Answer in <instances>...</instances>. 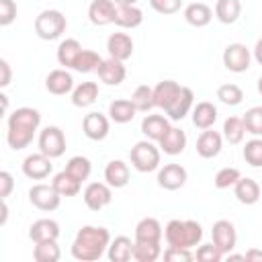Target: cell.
Segmentation results:
<instances>
[{"label": "cell", "instance_id": "1", "mask_svg": "<svg viewBox=\"0 0 262 262\" xmlns=\"http://www.w3.org/2000/svg\"><path fill=\"white\" fill-rule=\"evenodd\" d=\"M111 242V233L104 227H94L86 225L78 231L74 244H72V256L82 262H92L98 260L104 252V248Z\"/></svg>", "mask_w": 262, "mask_h": 262}, {"label": "cell", "instance_id": "2", "mask_svg": "<svg viewBox=\"0 0 262 262\" xmlns=\"http://www.w3.org/2000/svg\"><path fill=\"white\" fill-rule=\"evenodd\" d=\"M203 237V229L201 223H196L194 219H172L166 225V242L168 246H178V248H192L201 242Z\"/></svg>", "mask_w": 262, "mask_h": 262}, {"label": "cell", "instance_id": "3", "mask_svg": "<svg viewBox=\"0 0 262 262\" xmlns=\"http://www.w3.org/2000/svg\"><path fill=\"white\" fill-rule=\"evenodd\" d=\"M66 31V16L55 10V8H49V10H43L37 18H35V33L45 39V41H51V39H57L61 33Z\"/></svg>", "mask_w": 262, "mask_h": 262}, {"label": "cell", "instance_id": "4", "mask_svg": "<svg viewBox=\"0 0 262 262\" xmlns=\"http://www.w3.org/2000/svg\"><path fill=\"white\" fill-rule=\"evenodd\" d=\"M131 164L139 172H151L160 164V149L151 141H137L131 147Z\"/></svg>", "mask_w": 262, "mask_h": 262}, {"label": "cell", "instance_id": "5", "mask_svg": "<svg viewBox=\"0 0 262 262\" xmlns=\"http://www.w3.org/2000/svg\"><path fill=\"white\" fill-rule=\"evenodd\" d=\"M61 194L55 190L53 184H35L29 190V201L39 209V211H53L59 207Z\"/></svg>", "mask_w": 262, "mask_h": 262}, {"label": "cell", "instance_id": "6", "mask_svg": "<svg viewBox=\"0 0 262 262\" xmlns=\"http://www.w3.org/2000/svg\"><path fill=\"white\" fill-rule=\"evenodd\" d=\"M39 149L49 158H59L66 151V137L59 127H45L39 135Z\"/></svg>", "mask_w": 262, "mask_h": 262}, {"label": "cell", "instance_id": "7", "mask_svg": "<svg viewBox=\"0 0 262 262\" xmlns=\"http://www.w3.org/2000/svg\"><path fill=\"white\" fill-rule=\"evenodd\" d=\"M211 235H213V244L223 252V254H229L233 248H235V227L231 221L227 219H219L213 223V229H211Z\"/></svg>", "mask_w": 262, "mask_h": 262}, {"label": "cell", "instance_id": "8", "mask_svg": "<svg viewBox=\"0 0 262 262\" xmlns=\"http://www.w3.org/2000/svg\"><path fill=\"white\" fill-rule=\"evenodd\" d=\"M223 66L231 72H246L250 68V49L242 43H231L223 51Z\"/></svg>", "mask_w": 262, "mask_h": 262}, {"label": "cell", "instance_id": "9", "mask_svg": "<svg viewBox=\"0 0 262 262\" xmlns=\"http://www.w3.org/2000/svg\"><path fill=\"white\" fill-rule=\"evenodd\" d=\"M51 170H53L51 158L45 156L43 151L31 154V156H27L25 162H23V172H25L29 178H33V180H43V178H47V176L51 174Z\"/></svg>", "mask_w": 262, "mask_h": 262}, {"label": "cell", "instance_id": "10", "mask_svg": "<svg viewBox=\"0 0 262 262\" xmlns=\"http://www.w3.org/2000/svg\"><path fill=\"white\" fill-rule=\"evenodd\" d=\"M111 188L104 182H90L84 188V203L90 211H100L111 203Z\"/></svg>", "mask_w": 262, "mask_h": 262}, {"label": "cell", "instance_id": "11", "mask_svg": "<svg viewBox=\"0 0 262 262\" xmlns=\"http://www.w3.org/2000/svg\"><path fill=\"white\" fill-rule=\"evenodd\" d=\"M115 16H117V4L113 0H92L88 6V18L98 27L115 23Z\"/></svg>", "mask_w": 262, "mask_h": 262}, {"label": "cell", "instance_id": "12", "mask_svg": "<svg viewBox=\"0 0 262 262\" xmlns=\"http://www.w3.org/2000/svg\"><path fill=\"white\" fill-rule=\"evenodd\" d=\"M186 182V170L180 164H166L158 172V184L166 190H178Z\"/></svg>", "mask_w": 262, "mask_h": 262}, {"label": "cell", "instance_id": "13", "mask_svg": "<svg viewBox=\"0 0 262 262\" xmlns=\"http://www.w3.org/2000/svg\"><path fill=\"white\" fill-rule=\"evenodd\" d=\"M41 123V115L31 108V106H20L16 111H12V115L8 117V127L10 129H27V131H37Z\"/></svg>", "mask_w": 262, "mask_h": 262}, {"label": "cell", "instance_id": "14", "mask_svg": "<svg viewBox=\"0 0 262 262\" xmlns=\"http://www.w3.org/2000/svg\"><path fill=\"white\" fill-rule=\"evenodd\" d=\"M127 76V70L123 66L121 59H115V57H108V59H102L100 66H98V78L108 84V86H117L125 80Z\"/></svg>", "mask_w": 262, "mask_h": 262}, {"label": "cell", "instance_id": "15", "mask_svg": "<svg viewBox=\"0 0 262 262\" xmlns=\"http://www.w3.org/2000/svg\"><path fill=\"white\" fill-rule=\"evenodd\" d=\"M82 129L86 133V137H90L94 141H100L108 133V119L102 113H88L82 121Z\"/></svg>", "mask_w": 262, "mask_h": 262}, {"label": "cell", "instance_id": "16", "mask_svg": "<svg viewBox=\"0 0 262 262\" xmlns=\"http://www.w3.org/2000/svg\"><path fill=\"white\" fill-rule=\"evenodd\" d=\"M221 143H223V137L217 131H211L209 127L196 139V154L201 158H215L221 151Z\"/></svg>", "mask_w": 262, "mask_h": 262}, {"label": "cell", "instance_id": "17", "mask_svg": "<svg viewBox=\"0 0 262 262\" xmlns=\"http://www.w3.org/2000/svg\"><path fill=\"white\" fill-rule=\"evenodd\" d=\"M106 49H108L111 57L125 61L133 53V41H131V37L127 33H113L108 37V41H106Z\"/></svg>", "mask_w": 262, "mask_h": 262}, {"label": "cell", "instance_id": "18", "mask_svg": "<svg viewBox=\"0 0 262 262\" xmlns=\"http://www.w3.org/2000/svg\"><path fill=\"white\" fill-rule=\"evenodd\" d=\"M180 88L182 86L178 82H174V80H162V82H158L154 86V102H156V106H160V108L166 111L174 102V98L178 96Z\"/></svg>", "mask_w": 262, "mask_h": 262}, {"label": "cell", "instance_id": "19", "mask_svg": "<svg viewBox=\"0 0 262 262\" xmlns=\"http://www.w3.org/2000/svg\"><path fill=\"white\" fill-rule=\"evenodd\" d=\"M72 86H74V78L66 70H51L45 78V88L55 96H61V94L70 92Z\"/></svg>", "mask_w": 262, "mask_h": 262}, {"label": "cell", "instance_id": "20", "mask_svg": "<svg viewBox=\"0 0 262 262\" xmlns=\"http://www.w3.org/2000/svg\"><path fill=\"white\" fill-rule=\"evenodd\" d=\"M168 131H170V123L162 115H147L141 121V133L151 141H160Z\"/></svg>", "mask_w": 262, "mask_h": 262}, {"label": "cell", "instance_id": "21", "mask_svg": "<svg viewBox=\"0 0 262 262\" xmlns=\"http://www.w3.org/2000/svg\"><path fill=\"white\" fill-rule=\"evenodd\" d=\"M59 235V225L53 219H37L29 227V237L37 242H47V239H57Z\"/></svg>", "mask_w": 262, "mask_h": 262}, {"label": "cell", "instance_id": "22", "mask_svg": "<svg viewBox=\"0 0 262 262\" xmlns=\"http://www.w3.org/2000/svg\"><path fill=\"white\" fill-rule=\"evenodd\" d=\"M104 180H106V184L113 186V188L125 186V184L129 182V168H127V164L121 162V160L108 162L106 168H104Z\"/></svg>", "mask_w": 262, "mask_h": 262}, {"label": "cell", "instance_id": "23", "mask_svg": "<svg viewBox=\"0 0 262 262\" xmlns=\"http://www.w3.org/2000/svg\"><path fill=\"white\" fill-rule=\"evenodd\" d=\"M192 98H194L192 90H190L188 86H182V88H180V92H178V96L174 98V102L166 108L168 117H170V119H174V121L182 119V117L190 111V106H192Z\"/></svg>", "mask_w": 262, "mask_h": 262}, {"label": "cell", "instance_id": "24", "mask_svg": "<svg viewBox=\"0 0 262 262\" xmlns=\"http://www.w3.org/2000/svg\"><path fill=\"white\" fill-rule=\"evenodd\" d=\"M215 121H217V108H215V104L209 102V100L196 102V106L192 111V123H194V127L209 129V127H213Z\"/></svg>", "mask_w": 262, "mask_h": 262}, {"label": "cell", "instance_id": "25", "mask_svg": "<svg viewBox=\"0 0 262 262\" xmlns=\"http://www.w3.org/2000/svg\"><path fill=\"white\" fill-rule=\"evenodd\" d=\"M160 147L170 156L182 154L186 147V133L180 127H170V131L160 139Z\"/></svg>", "mask_w": 262, "mask_h": 262}, {"label": "cell", "instance_id": "26", "mask_svg": "<svg viewBox=\"0 0 262 262\" xmlns=\"http://www.w3.org/2000/svg\"><path fill=\"white\" fill-rule=\"evenodd\" d=\"M233 186H235L233 192H235L237 201L244 203V205H254L260 199V186L254 178H242L239 176V180Z\"/></svg>", "mask_w": 262, "mask_h": 262}, {"label": "cell", "instance_id": "27", "mask_svg": "<svg viewBox=\"0 0 262 262\" xmlns=\"http://www.w3.org/2000/svg\"><path fill=\"white\" fill-rule=\"evenodd\" d=\"M137 242H160L162 239V225L154 217H143L135 227Z\"/></svg>", "mask_w": 262, "mask_h": 262}, {"label": "cell", "instance_id": "28", "mask_svg": "<svg viewBox=\"0 0 262 262\" xmlns=\"http://www.w3.org/2000/svg\"><path fill=\"white\" fill-rule=\"evenodd\" d=\"M141 20H143V12L135 4H121V6H117L115 25H119L123 29H133V27L141 25Z\"/></svg>", "mask_w": 262, "mask_h": 262}, {"label": "cell", "instance_id": "29", "mask_svg": "<svg viewBox=\"0 0 262 262\" xmlns=\"http://www.w3.org/2000/svg\"><path fill=\"white\" fill-rule=\"evenodd\" d=\"M211 16H213V12H211V8L205 2H192V4H188L184 8V18L192 27H205V25H209Z\"/></svg>", "mask_w": 262, "mask_h": 262}, {"label": "cell", "instance_id": "30", "mask_svg": "<svg viewBox=\"0 0 262 262\" xmlns=\"http://www.w3.org/2000/svg\"><path fill=\"white\" fill-rule=\"evenodd\" d=\"M133 256V242L127 235H119L108 246V260L111 262H127Z\"/></svg>", "mask_w": 262, "mask_h": 262}, {"label": "cell", "instance_id": "31", "mask_svg": "<svg viewBox=\"0 0 262 262\" xmlns=\"http://www.w3.org/2000/svg\"><path fill=\"white\" fill-rule=\"evenodd\" d=\"M135 111H137L135 104L131 100H127V98H117L108 106V115H111V119L115 123H129L135 117Z\"/></svg>", "mask_w": 262, "mask_h": 262}, {"label": "cell", "instance_id": "32", "mask_svg": "<svg viewBox=\"0 0 262 262\" xmlns=\"http://www.w3.org/2000/svg\"><path fill=\"white\" fill-rule=\"evenodd\" d=\"M98 98V86L96 82H82L72 92V102L76 106H90Z\"/></svg>", "mask_w": 262, "mask_h": 262}, {"label": "cell", "instance_id": "33", "mask_svg": "<svg viewBox=\"0 0 262 262\" xmlns=\"http://www.w3.org/2000/svg\"><path fill=\"white\" fill-rule=\"evenodd\" d=\"M239 12H242L239 0H217V4H215V14H217V18L223 25L235 23L237 16H239Z\"/></svg>", "mask_w": 262, "mask_h": 262}, {"label": "cell", "instance_id": "34", "mask_svg": "<svg viewBox=\"0 0 262 262\" xmlns=\"http://www.w3.org/2000/svg\"><path fill=\"white\" fill-rule=\"evenodd\" d=\"M82 51V45L76 41V39H66L59 43L57 47V61L59 66H66V68H74V61L76 57L80 55Z\"/></svg>", "mask_w": 262, "mask_h": 262}, {"label": "cell", "instance_id": "35", "mask_svg": "<svg viewBox=\"0 0 262 262\" xmlns=\"http://www.w3.org/2000/svg\"><path fill=\"white\" fill-rule=\"evenodd\" d=\"M53 186H55V190L61 194V196H74V194H78L80 192V180H76L72 174H68L66 170L63 172H59V174H55L53 176V182H51Z\"/></svg>", "mask_w": 262, "mask_h": 262}, {"label": "cell", "instance_id": "36", "mask_svg": "<svg viewBox=\"0 0 262 262\" xmlns=\"http://www.w3.org/2000/svg\"><path fill=\"white\" fill-rule=\"evenodd\" d=\"M160 242H137L133 244V258L137 262H154L160 256Z\"/></svg>", "mask_w": 262, "mask_h": 262}, {"label": "cell", "instance_id": "37", "mask_svg": "<svg viewBox=\"0 0 262 262\" xmlns=\"http://www.w3.org/2000/svg\"><path fill=\"white\" fill-rule=\"evenodd\" d=\"M33 258L37 262H57L59 260V246L55 244V239L37 242L35 250H33Z\"/></svg>", "mask_w": 262, "mask_h": 262}, {"label": "cell", "instance_id": "38", "mask_svg": "<svg viewBox=\"0 0 262 262\" xmlns=\"http://www.w3.org/2000/svg\"><path fill=\"white\" fill-rule=\"evenodd\" d=\"M66 172L72 174L76 180L82 182V180H86V178L90 176L92 164H90V160L84 158V156H74V158H70V162H68V166H66Z\"/></svg>", "mask_w": 262, "mask_h": 262}, {"label": "cell", "instance_id": "39", "mask_svg": "<svg viewBox=\"0 0 262 262\" xmlns=\"http://www.w3.org/2000/svg\"><path fill=\"white\" fill-rule=\"evenodd\" d=\"M244 133H246L244 119H239V117H229V119H225V123H223V137H225L229 143H239V141L244 139Z\"/></svg>", "mask_w": 262, "mask_h": 262}, {"label": "cell", "instance_id": "40", "mask_svg": "<svg viewBox=\"0 0 262 262\" xmlns=\"http://www.w3.org/2000/svg\"><path fill=\"white\" fill-rule=\"evenodd\" d=\"M100 55L96 53V51H92V49H82L80 51V55L76 57V61H74V70H78V72H92V70H98V66H100Z\"/></svg>", "mask_w": 262, "mask_h": 262}, {"label": "cell", "instance_id": "41", "mask_svg": "<svg viewBox=\"0 0 262 262\" xmlns=\"http://www.w3.org/2000/svg\"><path fill=\"white\" fill-rule=\"evenodd\" d=\"M131 102L135 104L137 111H149L151 106H156V102H154V88L147 86V84L137 86L133 96H131Z\"/></svg>", "mask_w": 262, "mask_h": 262}, {"label": "cell", "instance_id": "42", "mask_svg": "<svg viewBox=\"0 0 262 262\" xmlns=\"http://www.w3.org/2000/svg\"><path fill=\"white\" fill-rule=\"evenodd\" d=\"M217 98L221 102H225V104L235 106V104H239L244 100V92H242V88L237 84H221L217 88Z\"/></svg>", "mask_w": 262, "mask_h": 262}, {"label": "cell", "instance_id": "43", "mask_svg": "<svg viewBox=\"0 0 262 262\" xmlns=\"http://www.w3.org/2000/svg\"><path fill=\"white\" fill-rule=\"evenodd\" d=\"M244 125L246 131L254 133V135H262V106H252L244 113Z\"/></svg>", "mask_w": 262, "mask_h": 262}, {"label": "cell", "instance_id": "44", "mask_svg": "<svg viewBox=\"0 0 262 262\" xmlns=\"http://www.w3.org/2000/svg\"><path fill=\"white\" fill-rule=\"evenodd\" d=\"M244 158L250 166H262V139H250L244 147Z\"/></svg>", "mask_w": 262, "mask_h": 262}, {"label": "cell", "instance_id": "45", "mask_svg": "<svg viewBox=\"0 0 262 262\" xmlns=\"http://www.w3.org/2000/svg\"><path fill=\"white\" fill-rule=\"evenodd\" d=\"M239 180V170L237 168H221L217 174H215V186L217 188H227L231 184H235Z\"/></svg>", "mask_w": 262, "mask_h": 262}, {"label": "cell", "instance_id": "46", "mask_svg": "<svg viewBox=\"0 0 262 262\" xmlns=\"http://www.w3.org/2000/svg\"><path fill=\"white\" fill-rule=\"evenodd\" d=\"M221 256H223V252L215 244H205L196 250V260L199 262H219Z\"/></svg>", "mask_w": 262, "mask_h": 262}, {"label": "cell", "instance_id": "47", "mask_svg": "<svg viewBox=\"0 0 262 262\" xmlns=\"http://www.w3.org/2000/svg\"><path fill=\"white\" fill-rule=\"evenodd\" d=\"M194 256L190 254L188 248H178V246H170L164 252V260L166 262H190Z\"/></svg>", "mask_w": 262, "mask_h": 262}, {"label": "cell", "instance_id": "48", "mask_svg": "<svg viewBox=\"0 0 262 262\" xmlns=\"http://www.w3.org/2000/svg\"><path fill=\"white\" fill-rule=\"evenodd\" d=\"M149 4L160 14H174V12L180 10L182 0H149Z\"/></svg>", "mask_w": 262, "mask_h": 262}, {"label": "cell", "instance_id": "49", "mask_svg": "<svg viewBox=\"0 0 262 262\" xmlns=\"http://www.w3.org/2000/svg\"><path fill=\"white\" fill-rule=\"evenodd\" d=\"M16 18V4L14 0H0V25L6 27Z\"/></svg>", "mask_w": 262, "mask_h": 262}, {"label": "cell", "instance_id": "50", "mask_svg": "<svg viewBox=\"0 0 262 262\" xmlns=\"http://www.w3.org/2000/svg\"><path fill=\"white\" fill-rule=\"evenodd\" d=\"M12 186H14L12 176L6 170H2L0 172V199H6L10 194V190H12Z\"/></svg>", "mask_w": 262, "mask_h": 262}, {"label": "cell", "instance_id": "51", "mask_svg": "<svg viewBox=\"0 0 262 262\" xmlns=\"http://www.w3.org/2000/svg\"><path fill=\"white\" fill-rule=\"evenodd\" d=\"M10 76H12V72H10L8 61L6 59H0V88H4V86L10 84Z\"/></svg>", "mask_w": 262, "mask_h": 262}, {"label": "cell", "instance_id": "52", "mask_svg": "<svg viewBox=\"0 0 262 262\" xmlns=\"http://www.w3.org/2000/svg\"><path fill=\"white\" fill-rule=\"evenodd\" d=\"M246 262H262V250L260 248H252L246 252Z\"/></svg>", "mask_w": 262, "mask_h": 262}, {"label": "cell", "instance_id": "53", "mask_svg": "<svg viewBox=\"0 0 262 262\" xmlns=\"http://www.w3.org/2000/svg\"><path fill=\"white\" fill-rule=\"evenodd\" d=\"M6 215H8V207H6L4 199H0V225L6 223Z\"/></svg>", "mask_w": 262, "mask_h": 262}, {"label": "cell", "instance_id": "54", "mask_svg": "<svg viewBox=\"0 0 262 262\" xmlns=\"http://www.w3.org/2000/svg\"><path fill=\"white\" fill-rule=\"evenodd\" d=\"M254 57L258 63H262V37L256 41V47H254Z\"/></svg>", "mask_w": 262, "mask_h": 262}, {"label": "cell", "instance_id": "55", "mask_svg": "<svg viewBox=\"0 0 262 262\" xmlns=\"http://www.w3.org/2000/svg\"><path fill=\"white\" fill-rule=\"evenodd\" d=\"M6 106H8V98H6V94H0V111L4 113Z\"/></svg>", "mask_w": 262, "mask_h": 262}, {"label": "cell", "instance_id": "56", "mask_svg": "<svg viewBox=\"0 0 262 262\" xmlns=\"http://www.w3.org/2000/svg\"><path fill=\"white\" fill-rule=\"evenodd\" d=\"M229 260H231V262H239V260H246V254H229Z\"/></svg>", "mask_w": 262, "mask_h": 262}, {"label": "cell", "instance_id": "57", "mask_svg": "<svg viewBox=\"0 0 262 262\" xmlns=\"http://www.w3.org/2000/svg\"><path fill=\"white\" fill-rule=\"evenodd\" d=\"M117 6H121V4H135V0H113Z\"/></svg>", "mask_w": 262, "mask_h": 262}, {"label": "cell", "instance_id": "58", "mask_svg": "<svg viewBox=\"0 0 262 262\" xmlns=\"http://www.w3.org/2000/svg\"><path fill=\"white\" fill-rule=\"evenodd\" d=\"M258 92H260V94H262V76H260V78H258Z\"/></svg>", "mask_w": 262, "mask_h": 262}]
</instances>
